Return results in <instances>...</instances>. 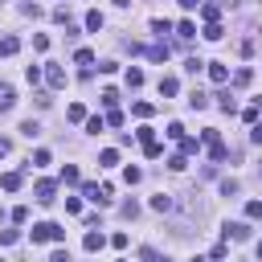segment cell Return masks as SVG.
Wrapping results in <instances>:
<instances>
[{
	"label": "cell",
	"mask_w": 262,
	"mask_h": 262,
	"mask_svg": "<svg viewBox=\"0 0 262 262\" xmlns=\"http://www.w3.org/2000/svg\"><path fill=\"white\" fill-rule=\"evenodd\" d=\"M33 246H41V242H66V230L62 225H53V221H41V225H33Z\"/></svg>",
	"instance_id": "6da1fadb"
},
{
	"label": "cell",
	"mask_w": 262,
	"mask_h": 262,
	"mask_svg": "<svg viewBox=\"0 0 262 262\" xmlns=\"http://www.w3.org/2000/svg\"><path fill=\"white\" fill-rule=\"evenodd\" d=\"M225 238H234V242H246V238H250V225H246V221H230V225H225Z\"/></svg>",
	"instance_id": "7a4b0ae2"
},
{
	"label": "cell",
	"mask_w": 262,
	"mask_h": 262,
	"mask_svg": "<svg viewBox=\"0 0 262 262\" xmlns=\"http://www.w3.org/2000/svg\"><path fill=\"white\" fill-rule=\"evenodd\" d=\"M53 192H58L53 180H37V201H41V205H53Z\"/></svg>",
	"instance_id": "3957f363"
},
{
	"label": "cell",
	"mask_w": 262,
	"mask_h": 262,
	"mask_svg": "<svg viewBox=\"0 0 262 262\" xmlns=\"http://www.w3.org/2000/svg\"><path fill=\"white\" fill-rule=\"evenodd\" d=\"M45 82H49L53 90H62L66 86V70H62V66H49V70H45Z\"/></svg>",
	"instance_id": "277c9868"
},
{
	"label": "cell",
	"mask_w": 262,
	"mask_h": 262,
	"mask_svg": "<svg viewBox=\"0 0 262 262\" xmlns=\"http://www.w3.org/2000/svg\"><path fill=\"white\" fill-rule=\"evenodd\" d=\"M82 246H86V254H95V250H102V246H107V238H102L98 230H90V234L82 238Z\"/></svg>",
	"instance_id": "5b68a950"
},
{
	"label": "cell",
	"mask_w": 262,
	"mask_h": 262,
	"mask_svg": "<svg viewBox=\"0 0 262 262\" xmlns=\"http://www.w3.org/2000/svg\"><path fill=\"white\" fill-rule=\"evenodd\" d=\"M152 209H156V213H172V192H156V197H152Z\"/></svg>",
	"instance_id": "8992f818"
},
{
	"label": "cell",
	"mask_w": 262,
	"mask_h": 262,
	"mask_svg": "<svg viewBox=\"0 0 262 262\" xmlns=\"http://www.w3.org/2000/svg\"><path fill=\"white\" fill-rule=\"evenodd\" d=\"M13 102H17V90L8 86V82H0V111H8Z\"/></svg>",
	"instance_id": "52a82bcc"
},
{
	"label": "cell",
	"mask_w": 262,
	"mask_h": 262,
	"mask_svg": "<svg viewBox=\"0 0 262 262\" xmlns=\"http://www.w3.org/2000/svg\"><path fill=\"white\" fill-rule=\"evenodd\" d=\"M209 78H213V82L221 86V82H230V70H225L221 62H209Z\"/></svg>",
	"instance_id": "ba28073f"
},
{
	"label": "cell",
	"mask_w": 262,
	"mask_h": 262,
	"mask_svg": "<svg viewBox=\"0 0 262 262\" xmlns=\"http://www.w3.org/2000/svg\"><path fill=\"white\" fill-rule=\"evenodd\" d=\"M176 90H180V82H176L172 74H164V78H160V95H164V98H172Z\"/></svg>",
	"instance_id": "9c48e42d"
},
{
	"label": "cell",
	"mask_w": 262,
	"mask_h": 262,
	"mask_svg": "<svg viewBox=\"0 0 262 262\" xmlns=\"http://www.w3.org/2000/svg\"><path fill=\"white\" fill-rule=\"evenodd\" d=\"M17 49H21V41H17V37H0V58H13Z\"/></svg>",
	"instance_id": "30bf717a"
},
{
	"label": "cell",
	"mask_w": 262,
	"mask_h": 262,
	"mask_svg": "<svg viewBox=\"0 0 262 262\" xmlns=\"http://www.w3.org/2000/svg\"><path fill=\"white\" fill-rule=\"evenodd\" d=\"M189 107H192V111H205V107H209V95H205V90H192V95H189Z\"/></svg>",
	"instance_id": "8fae6325"
},
{
	"label": "cell",
	"mask_w": 262,
	"mask_h": 262,
	"mask_svg": "<svg viewBox=\"0 0 262 262\" xmlns=\"http://www.w3.org/2000/svg\"><path fill=\"white\" fill-rule=\"evenodd\" d=\"M0 189L17 192V189H21V172H4V176H0Z\"/></svg>",
	"instance_id": "7c38bea8"
},
{
	"label": "cell",
	"mask_w": 262,
	"mask_h": 262,
	"mask_svg": "<svg viewBox=\"0 0 262 262\" xmlns=\"http://www.w3.org/2000/svg\"><path fill=\"white\" fill-rule=\"evenodd\" d=\"M115 164H119V152H115V147H107V152L98 156V168H115Z\"/></svg>",
	"instance_id": "4fadbf2b"
},
{
	"label": "cell",
	"mask_w": 262,
	"mask_h": 262,
	"mask_svg": "<svg viewBox=\"0 0 262 262\" xmlns=\"http://www.w3.org/2000/svg\"><path fill=\"white\" fill-rule=\"evenodd\" d=\"M66 119H70V123H86V107H82V102H74V107L66 111Z\"/></svg>",
	"instance_id": "5bb4252c"
},
{
	"label": "cell",
	"mask_w": 262,
	"mask_h": 262,
	"mask_svg": "<svg viewBox=\"0 0 262 262\" xmlns=\"http://www.w3.org/2000/svg\"><path fill=\"white\" fill-rule=\"evenodd\" d=\"M152 111H156L152 102H135V107H131V115H135V119H152Z\"/></svg>",
	"instance_id": "9a60e30c"
},
{
	"label": "cell",
	"mask_w": 262,
	"mask_h": 262,
	"mask_svg": "<svg viewBox=\"0 0 262 262\" xmlns=\"http://www.w3.org/2000/svg\"><path fill=\"white\" fill-rule=\"evenodd\" d=\"M201 17L209 21V25H217V17H221V8L217 4H201Z\"/></svg>",
	"instance_id": "2e32d148"
},
{
	"label": "cell",
	"mask_w": 262,
	"mask_h": 262,
	"mask_svg": "<svg viewBox=\"0 0 262 262\" xmlns=\"http://www.w3.org/2000/svg\"><path fill=\"white\" fill-rule=\"evenodd\" d=\"M74 62L82 66V70H90V66H95V53H90V49H78V53H74Z\"/></svg>",
	"instance_id": "e0dca14e"
},
{
	"label": "cell",
	"mask_w": 262,
	"mask_h": 262,
	"mask_svg": "<svg viewBox=\"0 0 262 262\" xmlns=\"http://www.w3.org/2000/svg\"><path fill=\"white\" fill-rule=\"evenodd\" d=\"M21 135H29V140H33V135H41V123L37 119H25V123H21Z\"/></svg>",
	"instance_id": "ac0fdd59"
},
{
	"label": "cell",
	"mask_w": 262,
	"mask_h": 262,
	"mask_svg": "<svg viewBox=\"0 0 262 262\" xmlns=\"http://www.w3.org/2000/svg\"><path fill=\"white\" fill-rule=\"evenodd\" d=\"M209 156H213V160H225V156H230V147L217 140V143H209Z\"/></svg>",
	"instance_id": "d6986e66"
},
{
	"label": "cell",
	"mask_w": 262,
	"mask_h": 262,
	"mask_svg": "<svg viewBox=\"0 0 262 262\" xmlns=\"http://www.w3.org/2000/svg\"><path fill=\"white\" fill-rule=\"evenodd\" d=\"M192 33H197V25H192V21H180V25H176V37H185V41H189Z\"/></svg>",
	"instance_id": "ffe728a7"
},
{
	"label": "cell",
	"mask_w": 262,
	"mask_h": 262,
	"mask_svg": "<svg viewBox=\"0 0 262 262\" xmlns=\"http://www.w3.org/2000/svg\"><path fill=\"white\" fill-rule=\"evenodd\" d=\"M86 29L98 33V29H102V13H86Z\"/></svg>",
	"instance_id": "44dd1931"
},
{
	"label": "cell",
	"mask_w": 262,
	"mask_h": 262,
	"mask_svg": "<svg viewBox=\"0 0 262 262\" xmlns=\"http://www.w3.org/2000/svg\"><path fill=\"white\" fill-rule=\"evenodd\" d=\"M127 86H131V90L143 86V70H135V66H131V70H127Z\"/></svg>",
	"instance_id": "7402d4cb"
},
{
	"label": "cell",
	"mask_w": 262,
	"mask_h": 262,
	"mask_svg": "<svg viewBox=\"0 0 262 262\" xmlns=\"http://www.w3.org/2000/svg\"><path fill=\"white\" fill-rule=\"evenodd\" d=\"M82 192H86V197H90V201H98V205H107V201H102V189H98V185H82Z\"/></svg>",
	"instance_id": "603a6c76"
},
{
	"label": "cell",
	"mask_w": 262,
	"mask_h": 262,
	"mask_svg": "<svg viewBox=\"0 0 262 262\" xmlns=\"http://www.w3.org/2000/svg\"><path fill=\"white\" fill-rule=\"evenodd\" d=\"M147 58H152V62H164V58H168V45H152V49H147Z\"/></svg>",
	"instance_id": "cb8c5ba5"
},
{
	"label": "cell",
	"mask_w": 262,
	"mask_h": 262,
	"mask_svg": "<svg viewBox=\"0 0 262 262\" xmlns=\"http://www.w3.org/2000/svg\"><path fill=\"white\" fill-rule=\"evenodd\" d=\"M152 33H156V37H164V33H172V25H168V21H160V17H156V21H152Z\"/></svg>",
	"instance_id": "d4e9b609"
},
{
	"label": "cell",
	"mask_w": 262,
	"mask_h": 262,
	"mask_svg": "<svg viewBox=\"0 0 262 262\" xmlns=\"http://www.w3.org/2000/svg\"><path fill=\"white\" fill-rule=\"evenodd\" d=\"M221 33H225L221 21H217V25H205V37H209V41H221Z\"/></svg>",
	"instance_id": "484cf974"
},
{
	"label": "cell",
	"mask_w": 262,
	"mask_h": 262,
	"mask_svg": "<svg viewBox=\"0 0 262 262\" xmlns=\"http://www.w3.org/2000/svg\"><path fill=\"white\" fill-rule=\"evenodd\" d=\"M29 164H33V168H45V164H49V152H45V147H41V152H33Z\"/></svg>",
	"instance_id": "4316f807"
},
{
	"label": "cell",
	"mask_w": 262,
	"mask_h": 262,
	"mask_svg": "<svg viewBox=\"0 0 262 262\" xmlns=\"http://www.w3.org/2000/svg\"><path fill=\"white\" fill-rule=\"evenodd\" d=\"M62 180H66V185H78V168L66 164V168H62Z\"/></svg>",
	"instance_id": "83f0119b"
},
{
	"label": "cell",
	"mask_w": 262,
	"mask_h": 262,
	"mask_svg": "<svg viewBox=\"0 0 262 262\" xmlns=\"http://www.w3.org/2000/svg\"><path fill=\"white\" fill-rule=\"evenodd\" d=\"M123 180H127V185H140V180H143V172H140V168H131V164H127V172H123Z\"/></svg>",
	"instance_id": "f1b7e54d"
},
{
	"label": "cell",
	"mask_w": 262,
	"mask_h": 262,
	"mask_svg": "<svg viewBox=\"0 0 262 262\" xmlns=\"http://www.w3.org/2000/svg\"><path fill=\"white\" fill-rule=\"evenodd\" d=\"M102 127H107V119H98V115H95V119H86V131H90V135H98Z\"/></svg>",
	"instance_id": "f546056e"
},
{
	"label": "cell",
	"mask_w": 262,
	"mask_h": 262,
	"mask_svg": "<svg viewBox=\"0 0 262 262\" xmlns=\"http://www.w3.org/2000/svg\"><path fill=\"white\" fill-rule=\"evenodd\" d=\"M205 66H209V62H201V58H189V62H185V70H189V74H201Z\"/></svg>",
	"instance_id": "4dcf8cb0"
},
{
	"label": "cell",
	"mask_w": 262,
	"mask_h": 262,
	"mask_svg": "<svg viewBox=\"0 0 262 262\" xmlns=\"http://www.w3.org/2000/svg\"><path fill=\"white\" fill-rule=\"evenodd\" d=\"M102 102H107V107L115 111V102H119V90H111V86H107V90H102Z\"/></svg>",
	"instance_id": "1f68e13d"
},
{
	"label": "cell",
	"mask_w": 262,
	"mask_h": 262,
	"mask_svg": "<svg viewBox=\"0 0 262 262\" xmlns=\"http://www.w3.org/2000/svg\"><path fill=\"white\" fill-rule=\"evenodd\" d=\"M119 213H123V217H135V213H140V205H135V201H123Z\"/></svg>",
	"instance_id": "d6a6232c"
},
{
	"label": "cell",
	"mask_w": 262,
	"mask_h": 262,
	"mask_svg": "<svg viewBox=\"0 0 262 262\" xmlns=\"http://www.w3.org/2000/svg\"><path fill=\"white\" fill-rule=\"evenodd\" d=\"M33 49L45 53V49H49V37H45V33H37V37H33Z\"/></svg>",
	"instance_id": "836d02e7"
},
{
	"label": "cell",
	"mask_w": 262,
	"mask_h": 262,
	"mask_svg": "<svg viewBox=\"0 0 262 262\" xmlns=\"http://www.w3.org/2000/svg\"><path fill=\"white\" fill-rule=\"evenodd\" d=\"M197 147H201V143H197V140H189V135H185V140H180V156H189V152H197Z\"/></svg>",
	"instance_id": "e575fe53"
},
{
	"label": "cell",
	"mask_w": 262,
	"mask_h": 262,
	"mask_svg": "<svg viewBox=\"0 0 262 262\" xmlns=\"http://www.w3.org/2000/svg\"><path fill=\"white\" fill-rule=\"evenodd\" d=\"M25 78H29V86H37V82H41V66H29Z\"/></svg>",
	"instance_id": "d590c367"
},
{
	"label": "cell",
	"mask_w": 262,
	"mask_h": 262,
	"mask_svg": "<svg viewBox=\"0 0 262 262\" xmlns=\"http://www.w3.org/2000/svg\"><path fill=\"white\" fill-rule=\"evenodd\" d=\"M217 98H221V111H225V115H234V111H238V102H234L230 95H217Z\"/></svg>",
	"instance_id": "8d00e7d4"
},
{
	"label": "cell",
	"mask_w": 262,
	"mask_h": 262,
	"mask_svg": "<svg viewBox=\"0 0 262 262\" xmlns=\"http://www.w3.org/2000/svg\"><path fill=\"white\" fill-rule=\"evenodd\" d=\"M17 238H21L17 230H4V234H0V246H17Z\"/></svg>",
	"instance_id": "74e56055"
},
{
	"label": "cell",
	"mask_w": 262,
	"mask_h": 262,
	"mask_svg": "<svg viewBox=\"0 0 262 262\" xmlns=\"http://www.w3.org/2000/svg\"><path fill=\"white\" fill-rule=\"evenodd\" d=\"M168 135H172V140L180 143V140H185V127H180V123H168Z\"/></svg>",
	"instance_id": "f35d334b"
},
{
	"label": "cell",
	"mask_w": 262,
	"mask_h": 262,
	"mask_svg": "<svg viewBox=\"0 0 262 262\" xmlns=\"http://www.w3.org/2000/svg\"><path fill=\"white\" fill-rule=\"evenodd\" d=\"M185 164H189L185 156H172V160H168V168H172V172H185Z\"/></svg>",
	"instance_id": "ab89813d"
},
{
	"label": "cell",
	"mask_w": 262,
	"mask_h": 262,
	"mask_svg": "<svg viewBox=\"0 0 262 262\" xmlns=\"http://www.w3.org/2000/svg\"><path fill=\"white\" fill-rule=\"evenodd\" d=\"M246 217H262V201H250L246 205Z\"/></svg>",
	"instance_id": "60d3db41"
},
{
	"label": "cell",
	"mask_w": 262,
	"mask_h": 262,
	"mask_svg": "<svg viewBox=\"0 0 262 262\" xmlns=\"http://www.w3.org/2000/svg\"><path fill=\"white\" fill-rule=\"evenodd\" d=\"M13 221H17V225L29 221V209H25V205H17V209H13Z\"/></svg>",
	"instance_id": "b9f144b4"
},
{
	"label": "cell",
	"mask_w": 262,
	"mask_h": 262,
	"mask_svg": "<svg viewBox=\"0 0 262 262\" xmlns=\"http://www.w3.org/2000/svg\"><path fill=\"white\" fill-rule=\"evenodd\" d=\"M135 135H140V143H152V140H156V131H152V127H140Z\"/></svg>",
	"instance_id": "7bdbcfd3"
},
{
	"label": "cell",
	"mask_w": 262,
	"mask_h": 262,
	"mask_svg": "<svg viewBox=\"0 0 262 262\" xmlns=\"http://www.w3.org/2000/svg\"><path fill=\"white\" fill-rule=\"evenodd\" d=\"M234 86H250V70H238L234 74Z\"/></svg>",
	"instance_id": "ee69618b"
},
{
	"label": "cell",
	"mask_w": 262,
	"mask_h": 262,
	"mask_svg": "<svg viewBox=\"0 0 262 262\" xmlns=\"http://www.w3.org/2000/svg\"><path fill=\"white\" fill-rule=\"evenodd\" d=\"M49 262H70V254H66V250H53V254H49Z\"/></svg>",
	"instance_id": "f6af8a7d"
},
{
	"label": "cell",
	"mask_w": 262,
	"mask_h": 262,
	"mask_svg": "<svg viewBox=\"0 0 262 262\" xmlns=\"http://www.w3.org/2000/svg\"><path fill=\"white\" fill-rule=\"evenodd\" d=\"M8 152H13V143H8V140H4V135H0V160H4V156H8Z\"/></svg>",
	"instance_id": "bcb514c9"
},
{
	"label": "cell",
	"mask_w": 262,
	"mask_h": 262,
	"mask_svg": "<svg viewBox=\"0 0 262 262\" xmlns=\"http://www.w3.org/2000/svg\"><path fill=\"white\" fill-rule=\"evenodd\" d=\"M250 140H254V143H262V123H254V131H250Z\"/></svg>",
	"instance_id": "7dc6e473"
},
{
	"label": "cell",
	"mask_w": 262,
	"mask_h": 262,
	"mask_svg": "<svg viewBox=\"0 0 262 262\" xmlns=\"http://www.w3.org/2000/svg\"><path fill=\"white\" fill-rule=\"evenodd\" d=\"M209 4H217V8H234L238 0H209Z\"/></svg>",
	"instance_id": "c3c4849f"
},
{
	"label": "cell",
	"mask_w": 262,
	"mask_h": 262,
	"mask_svg": "<svg viewBox=\"0 0 262 262\" xmlns=\"http://www.w3.org/2000/svg\"><path fill=\"white\" fill-rule=\"evenodd\" d=\"M176 4H180V8H197V0H176Z\"/></svg>",
	"instance_id": "681fc988"
},
{
	"label": "cell",
	"mask_w": 262,
	"mask_h": 262,
	"mask_svg": "<svg viewBox=\"0 0 262 262\" xmlns=\"http://www.w3.org/2000/svg\"><path fill=\"white\" fill-rule=\"evenodd\" d=\"M115 4H119V8H127V4H131V0H115Z\"/></svg>",
	"instance_id": "f907efd6"
},
{
	"label": "cell",
	"mask_w": 262,
	"mask_h": 262,
	"mask_svg": "<svg viewBox=\"0 0 262 262\" xmlns=\"http://www.w3.org/2000/svg\"><path fill=\"white\" fill-rule=\"evenodd\" d=\"M258 258H262V242H258Z\"/></svg>",
	"instance_id": "816d5d0a"
},
{
	"label": "cell",
	"mask_w": 262,
	"mask_h": 262,
	"mask_svg": "<svg viewBox=\"0 0 262 262\" xmlns=\"http://www.w3.org/2000/svg\"><path fill=\"white\" fill-rule=\"evenodd\" d=\"M192 262H205V258H192Z\"/></svg>",
	"instance_id": "f5cc1de1"
},
{
	"label": "cell",
	"mask_w": 262,
	"mask_h": 262,
	"mask_svg": "<svg viewBox=\"0 0 262 262\" xmlns=\"http://www.w3.org/2000/svg\"><path fill=\"white\" fill-rule=\"evenodd\" d=\"M0 4H4V0H0Z\"/></svg>",
	"instance_id": "db71d44e"
}]
</instances>
